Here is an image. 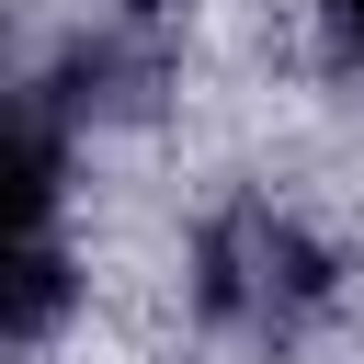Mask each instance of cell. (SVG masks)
Instances as JSON below:
<instances>
[{"instance_id": "6da1fadb", "label": "cell", "mask_w": 364, "mask_h": 364, "mask_svg": "<svg viewBox=\"0 0 364 364\" xmlns=\"http://www.w3.org/2000/svg\"><path fill=\"white\" fill-rule=\"evenodd\" d=\"M318 296V250L284 228V216H228L216 239H205V307L216 318H250V330H273L284 307H307Z\"/></svg>"}, {"instance_id": "7a4b0ae2", "label": "cell", "mask_w": 364, "mask_h": 364, "mask_svg": "<svg viewBox=\"0 0 364 364\" xmlns=\"http://www.w3.org/2000/svg\"><path fill=\"white\" fill-rule=\"evenodd\" d=\"M57 125L68 102H0V250H46L57 239Z\"/></svg>"}, {"instance_id": "3957f363", "label": "cell", "mask_w": 364, "mask_h": 364, "mask_svg": "<svg viewBox=\"0 0 364 364\" xmlns=\"http://www.w3.org/2000/svg\"><path fill=\"white\" fill-rule=\"evenodd\" d=\"M57 318H68V262H57V239H46V250H0V353L46 341Z\"/></svg>"}, {"instance_id": "277c9868", "label": "cell", "mask_w": 364, "mask_h": 364, "mask_svg": "<svg viewBox=\"0 0 364 364\" xmlns=\"http://www.w3.org/2000/svg\"><path fill=\"white\" fill-rule=\"evenodd\" d=\"M341 46H353V57H364V0H341Z\"/></svg>"}, {"instance_id": "5b68a950", "label": "cell", "mask_w": 364, "mask_h": 364, "mask_svg": "<svg viewBox=\"0 0 364 364\" xmlns=\"http://www.w3.org/2000/svg\"><path fill=\"white\" fill-rule=\"evenodd\" d=\"M136 11H159V0H136Z\"/></svg>"}]
</instances>
